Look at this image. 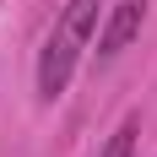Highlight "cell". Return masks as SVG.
I'll use <instances>...</instances> for the list:
<instances>
[{
	"instance_id": "6da1fadb",
	"label": "cell",
	"mask_w": 157,
	"mask_h": 157,
	"mask_svg": "<svg viewBox=\"0 0 157 157\" xmlns=\"http://www.w3.org/2000/svg\"><path fill=\"white\" fill-rule=\"evenodd\" d=\"M76 54H81V44L71 38V33H49V44H44V54H38V98L44 103H54V98L71 87V71H76Z\"/></svg>"
},
{
	"instance_id": "277c9868",
	"label": "cell",
	"mask_w": 157,
	"mask_h": 157,
	"mask_svg": "<svg viewBox=\"0 0 157 157\" xmlns=\"http://www.w3.org/2000/svg\"><path fill=\"white\" fill-rule=\"evenodd\" d=\"M136 136H141V119H125V125L109 136V146H103L98 157H130V152H136Z\"/></svg>"
},
{
	"instance_id": "7a4b0ae2",
	"label": "cell",
	"mask_w": 157,
	"mask_h": 157,
	"mask_svg": "<svg viewBox=\"0 0 157 157\" xmlns=\"http://www.w3.org/2000/svg\"><path fill=\"white\" fill-rule=\"evenodd\" d=\"M141 22H146V0H119V6L109 11V22H103V33H98V60L125 54V49L136 44Z\"/></svg>"
},
{
	"instance_id": "3957f363",
	"label": "cell",
	"mask_w": 157,
	"mask_h": 157,
	"mask_svg": "<svg viewBox=\"0 0 157 157\" xmlns=\"http://www.w3.org/2000/svg\"><path fill=\"white\" fill-rule=\"evenodd\" d=\"M98 6L103 0H65V16H60V33H71L76 44H87L98 27Z\"/></svg>"
}]
</instances>
